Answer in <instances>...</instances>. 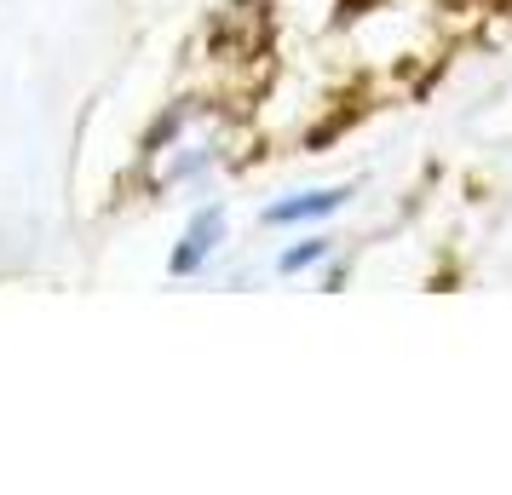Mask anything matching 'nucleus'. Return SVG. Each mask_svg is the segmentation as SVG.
<instances>
[{
	"label": "nucleus",
	"instance_id": "nucleus-1",
	"mask_svg": "<svg viewBox=\"0 0 512 495\" xmlns=\"http://www.w3.org/2000/svg\"><path fill=\"white\" fill-rule=\"evenodd\" d=\"M219 162H225V139H219V127L196 110V121H190L185 133L167 144V150L150 156V190L162 196V190H179V185H202Z\"/></svg>",
	"mask_w": 512,
	"mask_h": 495
},
{
	"label": "nucleus",
	"instance_id": "nucleus-5",
	"mask_svg": "<svg viewBox=\"0 0 512 495\" xmlns=\"http://www.w3.org/2000/svg\"><path fill=\"white\" fill-rule=\"evenodd\" d=\"M328 260H334V242L328 236H305V242H294V248L277 254V277H305V271H317Z\"/></svg>",
	"mask_w": 512,
	"mask_h": 495
},
{
	"label": "nucleus",
	"instance_id": "nucleus-2",
	"mask_svg": "<svg viewBox=\"0 0 512 495\" xmlns=\"http://www.w3.org/2000/svg\"><path fill=\"white\" fill-rule=\"evenodd\" d=\"M225 231H231V219H225V208L219 202H208V208L190 213V225L179 231V242H173V254H167V277H202L213 265V254L225 248Z\"/></svg>",
	"mask_w": 512,
	"mask_h": 495
},
{
	"label": "nucleus",
	"instance_id": "nucleus-3",
	"mask_svg": "<svg viewBox=\"0 0 512 495\" xmlns=\"http://www.w3.org/2000/svg\"><path fill=\"white\" fill-rule=\"evenodd\" d=\"M351 202V185H317V190H300V196H282V202H265L259 225L265 231H288V225H323Z\"/></svg>",
	"mask_w": 512,
	"mask_h": 495
},
{
	"label": "nucleus",
	"instance_id": "nucleus-4",
	"mask_svg": "<svg viewBox=\"0 0 512 495\" xmlns=\"http://www.w3.org/2000/svg\"><path fill=\"white\" fill-rule=\"evenodd\" d=\"M196 110H202V104H190V98H179V104H167L162 116H156L150 127H144V139H139V162H150L156 150H167V144L179 139V133H185L190 121H196Z\"/></svg>",
	"mask_w": 512,
	"mask_h": 495
},
{
	"label": "nucleus",
	"instance_id": "nucleus-6",
	"mask_svg": "<svg viewBox=\"0 0 512 495\" xmlns=\"http://www.w3.org/2000/svg\"><path fill=\"white\" fill-rule=\"evenodd\" d=\"M346 277H351L346 260H340V265H323V288H346Z\"/></svg>",
	"mask_w": 512,
	"mask_h": 495
}]
</instances>
